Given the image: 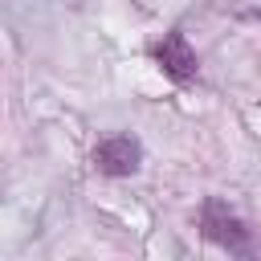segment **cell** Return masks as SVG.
Here are the masks:
<instances>
[{
  "label": "cell",
  "mask_w": 261,
  "mask_h": 261,
  "mask_svg": "<svg viewBox=\"0 0 261 261\" xmlns=\"http://www.w3.org/2000/svg\"><path fill=\"white\" fill-rule=\"evenodd\" d=\"M151 61H155V65L163 69V77H171L175 86H188V82L200 77V57H196L192 41H188L179 29L163 33V41L151 45Z\"/></svg>",
  "instance_id": "2"
},
{
  "label": "cell",
  "mask_w": 261,
  "mask_h": 261,
  "mask_svg": "<svg viewBox=\"0 0 261 261\" xmlns=\"http://www.w3.org/2000/svg\"><path fill=\"white\" fill-rule=\"evenodd\" d=\"M90 163H94V171H102V175H110V179H126V175H135L139 163H143V143H139L135 135H106V139L94 147Z\"/></svg>",
  "instance_id": "3"
},
{
  "label": "cell",
  "mask_w": 261,
  "mask_h": 261,
  "mask_svg": "<svg viewBox=\"0 0 261 261\" xmlns=\"http://www.w3.org/2000/svg\"><path fill=\"white\" fill-rule=\"evenodd\" d=\"M200 237L216 249H224L228 257H257V237L253 228L220 200V196H208L200 204Z\"/></svg>",
  "instance_id": "1"
}]
</instances>
